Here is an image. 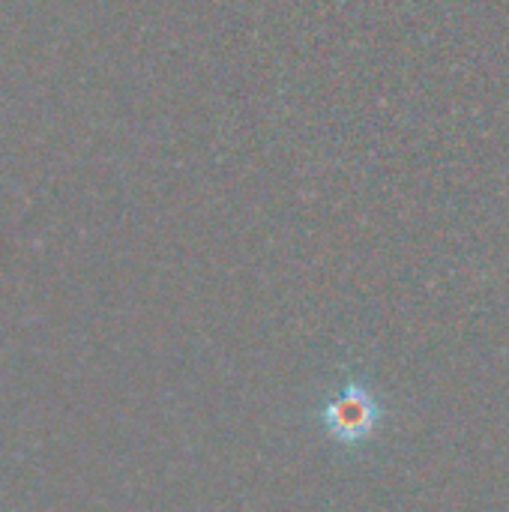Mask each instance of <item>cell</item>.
I'll list each match as a JSON object with an SVG mask.
<instances>
[{"mask_svg":"<svg viewBox=\"0 0 509 512\" xmlns=\"http://www.w3.org/2000/svg\"><path fill=\"white\" fill-rule=\"evenodd\" d=\"M321 423L333 441L354 447L375 435L381 423V405L366 384L351 381L336 399L327 402V408L321 411Z\"/></svg>","mask_w":509,"mask_h":512,"instance_id":"6da1fadb","label":"cell"}]
</instances>
